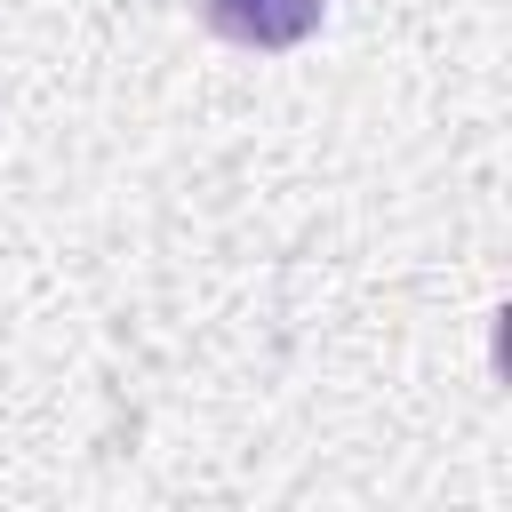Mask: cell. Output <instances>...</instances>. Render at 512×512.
I'll return each instance as SVG.
<instances>
[{
    "mask_svg": "<svg viewBox=\"0 0 512 512\" xmlns=\"http://www.w3.org/2000/svg\"><path fill=\"white\" fill-rule=\"evenodd\" d=\"M328 16V0H200V24L232 48H256V56H280L296 40H312Z\"/></svg>",
    "mask_w": 512,
    "mask_h": 512,
    "instance_id": "obj_1",
    "label": "cell"
}]
</instances>
